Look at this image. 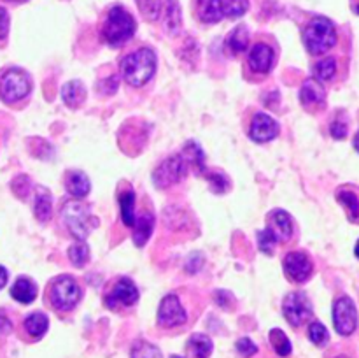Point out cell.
Instances as JSON below:
<instances>
[{"instance_id": "1f68e13d", "label": "cell", "mask_w": 359, "mask_h": 358, "mask_svg": "<svg viewBox=\"0 0 359 358\" xmlns=\"http://www.w3.org/2000/svg\"><path fill=\"white\" fill-rule=\"evenodd\" d=\"M314 74L319 81H332L337 74L335 58L319 60V62L314 65Z\"/></svg>"}, {"instance_id": "2e32d148", "label": "cell", "mask_w": 359, "mask_h": 358, "mask_svg": "<svg viewBox=\"0 0 359 358\" xmlns=\"http://www.w3.org/2000/svg\"><path fill=\"white\" fill-rule=\"evenodd\" d=\"M196 14L203 23H217L224 18V0H196Z\"/></svg>"}, {"instance_id": "6da1fadb", "label": "cell", "mask_w": 359, "mask_h": 358, "mask_svg": "<svg viewBox=\"0 0 359 358\" xmlns=\"http://www.w3.org/2000/svg\"><path fill=\"white\" fill-rule=\"evenodd\" d=\"M121 76L132 86H144L156 70V55L153 49L142 48L130 53L121 62Z\"/></svg>"}, {"instance_id": "f6af8a7d", "label": "cell", "mask_w": 359, "mask_h": 358, "mask_svg": "<svg viewBox=\"0 0 359 358\" xmlns=\"http://www.w3.org/2000/svg\"><path fill=\"white\" fill-rule=\"evenodd\" d=\"M354 147H356V151L359 153V130H358L356 137H354Z\"/></svg>"}, {"instance_id": "4316f807", "label": "cell", "mask_w": 359, "mask_h": 358, "mask_svg": "<svg viewBox=\"0 0 359 358\" xmlns=\"http://www.w3.org/2000/svg\"><path fill=\"white\" fill-rule=\"evenodd\" d=\"M182 157H184L186 161L195 168L196 174H203V172H207L205 154H203V151L200 150V146L196 142H188V146H186L184 151H182Z\"/></svg>"}, {"instance_id": "60d3db41", "label": "cell", "mask_w": 359, "mask_h": 358, "mask_svg": "<svg viewBox=\"0 0 359 358\" xmlns=\"http://www.w3.org/2000/svg\"><path fill=\"white\" fill-rule=\"evenodd\" d=\"M7 32H9V14L4 7H0V41L7 37Z\"/></svg>"}, {"instance_id": "7c38bea8", "label": "cell", "mask_w": 359, "mask_h": 358, "mask_svg": "<svg viewBox=\"0 0 359 358\" xmlns=\"http://www.w3.org/2000/svg\"><path fill=\"white\" fill-rule=\"evenodd\" d=\"M277 135H279V123L272 116L265 114V112H258L252 118L249 137L255 142H269V140L276 139Z\"/></svg>"}, {"instance_id": "d4e9b609", "label": "cell", "mask_w": 359, "mask_h": 358, "mask_svg": "<svg viewBox=\"0 0 359 358\" xmlns=\"http://www.w3.org/2000/svg\"><path fill=\"white\" fill-rule=\"evenodd\" d=\"M48 316L42 312H32L27 319H25V330L32 339H41L46 332H48Z\"/></svg>"}, {"instance_id": "9a60e30c", "label": "cell", "mask_w": 359, "mask_h": 358, "mask_svg": "<svg viewBox=\"0 0 359 358\" xmlns=\"http://www.w3.org/2000/svg\"><path fill=\"white\" fill-rule=\"evenodd\" d=\"M300 100L304 107L307 109H323L326 102V91L321 86V83L316 79H307L302 86L300 91Z\"/></svg>"}, {"instance_id": "ffe728a7", "label": "cell", "mask_w": 359, "mask_h": 358, "mask_svg": "<svg viewBox=\"0 0 359 358\" xmlns=\"http://www.w3.org/2000/svg\"><path fill=\"white\" fill-rule=\"evenodd\" d=\"M65 188L67 192H69L72 197H76V199H83V197H86L88 193H90L91 183L84 172L72 171L67 174Z\"/></svg>"}, {"instance_id": "8992f818", "label": "cell", "mask_w": 359, "mask_h": 358, "mask_svg": "<svg viewBox=\"0 0 359 358\" xmlns=\"http://www.w3.org/2000/svg\"><path fill=\"white\" fill-rule=\"evenodd\" d=\"M32 81L21 69H9L0 76V98L7 104L20 102L30 93Z\"/></svg>"}, {"instance_id": "44dd1931", "label": "cell", "mask_w": 359, "mask_h": 358, "mask_svg": "<svg viewBox=\"0 0 359 358\" xmlns=\"http://www.w3.org/2000/svg\"><path fill=\"white\" fill-rule=\"evenodd\" d=\"M11 297L21 304H30L37 297V286L30 277H18L16 283L11 288Z\"/></svg>"}, {"instance_id": "836d02e7", "label": "cell", "mask_w": 359, "mask_h": 358, "mask_svg": "<svg viewBox=\"0 0 359 358\" xmlns=\"http://www.w3.org/2000/svg\"><path fill=\"white\" fill-rule=\"evenodd\" d=\"M249 0H224V18H241L248 13Z\"/></svg>"}, {"instance_id": "d590c367", "label": "cell", "mask_w": 359, "mask_h": 358, "mask_svg": "<svg viewBox=\"0 0 359 358\" xmlns=\"http://www.w3.org/2000/svg\"><path fill=\"white\" fill-rule=\"evenodd\" d=\"M137 6H139L140 13L144 14V18L147 20H158L161 11V0H135Z\"/></svg>"}, {"instance_id": "bcb514c9", "label": "cell", "mask_w": 359, "mask_h": 358, "mask_svg": "<svg viewBox=\"0 0 359 358\" xmlns=\"http://www.w3.org/2000/svg\"><path fill=\"white\" fill-rule=\"evenodd\" d=\"M354 253H356V256H358V258H359V241H358L356 248H354Z\"/></svg>"}, {"instance_id": "4fadbf2b", "label": "cell", "mask_w": 359, "mask_h": 358, "mask_svg": "<svg viewBox=\"0 0 359 358\" xmlns=\"http://www.w3.org/2000/svg\"><path fill=\"white\" fill-rule=\"evenodd\" d=\"M137 300H139V290H137V286L128 277H123L112 288L105 304H107V307H116V304L133 305Z\"/></svg>"}, {"instance_id": "9c48e42d", "label": "cell", "mask_w": 359, "mask_h": 358, "mask_svg": "<svg viewBox=\"0 0 359 358\" xmlns=\"http://www.w3.org/2000/svg\"><path fill=\"white\" fill-rule=\"evenodd\" d=\"M333 323L340 336H351L358 326V311L353 298L340 297L333 304Z\"/></svg>"}, {"instance_id": "e0dca14e", "label": "cell", "mask_w": 359, "mask_h": 358, "mask_svg": "<svg viewBox=\"0 0 359 358\" xmlns=\"http://www.w3.org/2000/svg\"><path fill=\"white\" fill-rule=\"evenodd\" d=\"M270 225L272 230L276 232L279 242H287L293 235V221L291 216L283 209H276L270 213Z\"/></svg>"}, {"instance_id": "7a4b0ae2", "label": "cell", "mask_w": 359, "mask_h": 358, "mask_svg": "<svg viewBox=\"0 0 359 358\" xmlns=\"http://www.w3.org/2000/svg\"><path fill=\"white\" fill-rule=\"evenodd\" d=\"M62 220L77 241H84L98 225V220L91 214L90 206L81 202V200H69V202L63 204Z\"/></svg>"}, {"instance_id": "8fae6325", "label": "cell", "mask_w": 359, "mask_h": 358, "mask_svg": "<svg viewBox=\"0 0 359 358\" xmlns=\"http://www.w3.org/2000/svg\"><path fill=\"white\" fill-rule=\"evenodd\" d=\"M283 267L287 279L294 281V283H305L312 276L311 258L302 251L287 253L283 262Z\"/></svg>"}, {"instance_id": "74e56055", "label": "cell", "mask_w": 359, "mask_h": 358, "mask_svg": "<svg viewBox=\"0 0 359 358\" xmlns=\"http://www.w3.org/2000/svg\"><path fill=\"white\" fill-rule=\"evenodd\" d=\"M205 178H207V181L210 183V186H212L214 192H217V193L226 192L228 186H230L228 179L224 178L223 174H217V172H209V174H205Z\"/></svg>"}, {"instance_id": "484cf974", "label": "cell", "mask_w": 359, "mask_h": 358, "mask_svg": "<svg viewBox=\"0 0 359 358\" xmlns=\"http://www.w3.org/2000/svg\"><path fill=\"white\" fill-rule=\"evenodd\" d=\"M119 207H121V220L126 227H133L135 223V193L133 190H125L119 195Z\"/></svg>"}, {"instance_id": "277c9868", "label": "cell", "mask_w": 359, "mask_h": 358, "mask_svg": "<svg viewBox=\"0 0 359 358\" xmlns=\"http://www.w3.org/2000/svg\"><path fill=\"white\" fill-rule=\"evenodd\" d=\"M135 34V20L132 14L123 7L114 6L107 14V20L104 23V39L112 48H119Z\"/></svg>"}, {"instance_id": "f546056e", "label": "cell", "mask_w": 359, "mask_h": 358, "mask_svg": "<svg viewBox=\"0 0 359 358\" xmlns=\"http://www.w3.org/2000/svg\"><path fill=\"white\" fill-rule=\"evenodd\" d=\"M270 343H272L276 353L280 354V357H287V354L291 353V350H293V346H291L287 336L279 329L270 330Z\"/></svg>"}, {"instance_id": "52a82bcc", "label": "cell", "mask_w": 359, "mask_h": 358, "mask_svg": "<svg viewBox=\"0 0 359 358\" xmlns=\"http://www.w3.org/2000/svg\"><path fill=\"white\" fill-rule=\"evenodd\" d=\"M188 171V161L182 154H174V157L167 158L161 161L156 167L153 174V181L158 188H167V186L175 185V183L182 181Z\"/></svg>"}, {"instance_id": "8d00e7d4", "label": "cell", "mask_w": 359, "mask_h": 358, "mask_svg": "<svg viewBox=\"0 0 359 358\" xmlns=\"http://www.w3.org/2000/svg\"><path fill=\"white\" fill-rule=\"evenodd\" d=\"M309 337H311V340L316 346H325L330 340L328 330H326V326L319 321H314L309 326Z\"/></svg>"}, {"instance_id": "83f0119b", "label": "cell", "mask_w": 359, "mask_h": 358, "mask_svg": "<svg viewBox=\"0 0 359 358\" xmlns=\"http://www.w3.org/2000/svg\"><path fill=\"white\" fill-rule=\"evenodd\" d=\"M226 46L230 48V51L233 53V55H241V53H244L249 46L248 28H245L244 25H241V27H237L235 30H231V34L228 35L226 39Z\"/></svg>"}, {"instance_id": "f1b7e54d", "label": "cell", "mask_w": 359, "mask_h": 358, "mask_svg": "<svg viewBox=\"0 0 359 358\" xmlns=\"http://www.w3.org/2000/svg\"><path fill=\"white\" fill-rule=\"evenodd\" d=\"M165 28L170 34H177L181 28V9L175 0H168L167 2V14H165Z\"/></svg>"}, {"instance_id": "c3c4849f", "label": "cell", "mask_w": 359, "mask_h": 358, "mask_svg": "<svg viewBox=\"0 0 359 358\" xmlns=\"http://www.w3.org/2000/svg\"><path fill=\"white\" fill-rule=\"evenodd\" d=\"M170 358H182V357H177V354H174V357H170Z\"/></svg>"}, {"instance_id": "7dc6e473", "label": "cell", "mask_w": 359, "mask_h": 358, "mask_svg": "<svg viewBox=\"0 0 359 358\" xmlns=\"http://www.w3.org/2000/svg\"><path fill=\"white\" fill-rule=\"evenodd\" d=\"M7 2H25V0H7Z\"/></svg>"}, {"instance_id": "b9f144b4", "label": "cell", "mask_w": 359, "mask_h": 358, "mask_svg": "<svg viewBox=\"0 0 359 358\" xmlns=\"http://www.w3.org/2000/svg\"><path fill=\"white\" fill-rule=\"evenodd\" d=\"M11 321H9V318H6V314H2V312H0V332L2 333H9L11 332Z\"/></svg>"}, {"instance_id": "681fc988", "label": "cell", "mask_w": 359, "mask_h": 358, "mask_svg": "<svg viewBox=\"0 0 359 358\" xmlns=\"http://www.w3.org/2000/svg\"><path fill=\"white\" fill-rule=\"evenodd\" d=\"M337 358H347V357H344V354H342V357H337Z\"/></svg>"}, {"instance_id": "ba28073f", "label": "cell", "mask_w": 359, "mask_h": 358, "mask_svg": "<svg viewBox=\"0 0 359 358\" xmlns=\"http://www.w3.org/2000/svg\"><path fill=\"white\" fill-rule=\"evenodd\" d=\"M284 318L293 326H302L312 316V304L304 291H293L284 298Z\"/></svg>"}, {"instance_id": "4dcf8cb0", "label": "cell", "mask_w": 359, "mask_h": 358, "mask_svg": "<svg viewBox=\"0 0 359 358\" xmlns=\"http://www.w3.org/2000/svg\"><path fill=\"white\" fill-rule=\"evenodd\" d=\"M69 258L76 267L86 265L88 260H90V248H88L86 242L79 241V242H76V244L70 246Z\"/></svg>"}, {"instance_id": "3957f363", "label": "cell", "mask_w": 359, "mask_h": 358, "mask_svg": "<svg viewBox=\"0 0 359 358\" xmlns=\"http://www.w3.org/2000/svg\"><path fill=\"white\" fill-rule=\"evenodd\" d=\"M304 42L311 55H323L337 44V30L332 20L316 16L309 21L304 32Z\"/></svg>"}, {"instance_id": "d6986e66", "label": "cell", "mask_w": 359, "mask_h": 358, "mask_svg": "<svg viewBox=\"0 0 359 358\" xmlns=\"http://www.w3.org/2000/svg\"><path fill=\"white\" fill-rule=\"evenodd\" d=\"M154 228V216L147 211L139 214V218L133 223V242L137 246H144L147 241H149L151 234H153Z\"/></svg>"}, {"instance_id": "5b68a950", "label": "cell", "mask_w": 359, "mask_h": 358, "mask_svg": "<svg viewBox=\"0 0 359 358\" xmlns=\"http://www.w3.org/2000/svg\"><path fill=\"white\" fill-rule=\"evenodd\" d=\"M49 302L58 311H70L81 300V286L72 276H60L49 286Z\"/></svg>"}, {"instance_id": "603a6c76", "label": "cell", "mask_w": 359, "mask_h": 358, "mask_svg": "<svg viewBox=\"0 0 359 358\" xmlns=\"http://www.w3.org/2000/svg\"><path fill=\"white\" fill-rule=\"evenodd\" d=\"M62 98L69 107L76 109L86 98V90H84V84L81 81H70L65 86L62 88Z\"/></svg>"}, {"instance_id": "e575fe53", "label": "cell", "mask_w": 359, "mask_h": 358, "mask_svg": "<svg viewBox=\"0 0 359 358\" xmlns=\"http://www.w3.org/2000/svg\"><path fill=\"white\" fill-rule=\"evenodd\" d=\"M132 358H161L160 350L146 340H139L132 347Z\"/></svg>"}, {"instance_id": "ab89813d", "label": "cell", "mask_w": 359, "mask_h": 358, "mask_svg": "<svg viewBox=\"0 0 359 358\" xmlns=\"http://www.w3.org/2000/svg\"><path fill=\"white\" fill-rule=\"evenodd\" d=\"M330 130H332V135L335 137V139H344V137L347 135V123L344 121V119L337 118L335 121L332 123V126H330Z\"/></svg>"}, {"instance_id": "7402d4cb", "label": "cell", "mask_w": 359, "mask_h": 358, "mask_svg": "<svg viewBox=\"0 0 359 358\" xmlns=\"http://www.w3.org/2000/svg\"><path fill=\"white\" fill-rule=\"evenodd\" d=\"M34 211H35V218H37L41 223L49 221V218H51V214H53L51 193H49L46 188H42V186H39L37 193H35Z\"/></svg>"}, {"instance_id": "cb8c5ba5", "label": "cell", "mask_w": 359, "mask_h": 358, "mask_svg": "<svg viewBox=\"0 0 359 358\" xmlns=\"http://www.w3.org/2000/svg\"><path fill=\"white\" fill-rule=\"evenodd\" d=\"M212 351V340L203 333H193L188 340V357L189 358H209Z\"/></svg>"}, {"instance_id": "ee69618b", "label": "cell", "mask_w": 359, "mask_h": 358, "mask_svg": "<svg viewBox=\"0 0 359 358\" xmlns=\"http://www.w3.org/2000/svg\"><path fill=\"white\" fill-rule=\"evenodd\" d=\"M351 7L356 14H359V0H351Z\"/></svg>"}, {"instance_id": "d6a6232c", "label": "cell", "mask_w": 359, "mask_h": 358, "mask_svg": "<svg viewBox=\"0 0 359 358\" xmlns=\"http://www.w3.org/2000/svg\"><path fill=\"white\" fill-rule=\"evenodd\" d=\"M277 242H279V239H277L276 232L272 230V228H265V230L258 232V244H259V249H262L265 255H272L273 249H276Z\"/></svg>"}, {"instance_id": "f35d334b", "label": "cell", "mask_w": 359, "mask_h": 358, "mask_svg": "<svg viewBox=\"0 0 359 358\" xmlns=\"http://www.w3.org/2000/svg\"><path fill=\"white\" fill-rule=\"evenodd\" d=\"M237 351L242 354V357L249 358V357H252V354H256L258 346H256V344L252 343L249 337H242V339L237 340Z\"/></svg>"}, {"instance_id": "7bdbcfd3", "label": "cell", "mask_w": 359, "mask_h": 358, "mask_svg": "<svg viewBox=\"0 0 359 358\" xmlns=\"http://www.w3.org/2000/svg\"><path fill=\"white\" fill-rule=\"evenodd\" d=\"M6 283H7V270H6V267L0 265V290L6 286Z\"/></svg>"}, {"instance_id": "5bb4252c", "label": "cell", "mask_w": 359, "mask_h": 358, "mask_svg": "<svg viewBox=\"0 0 359 358\" xmlns=\"http://www.w3.org/2000/svg\"><path fill=\"white\" fill-rule=\"evenodd\" d=\"M273 58H276L273 49L269 44L258 42V44L252 46L251 53H249V65L255 72L269 74L273 67Z\"/></svg>"}, {"instance_id": "30bf717a", "label": "cell", "mask_w": 359, "mask_h": 358, "mask_svg": "<svg viewBox=\"0 0 359 358\" xmlns=\"http://www.w3.org/2000/svg\"><path fill=\"white\" fill-rule=\"evenodd\" d=\"M188 316H186L184 307L177 295L170 293L161 300L160 309H158V323L165 329H174V326L184 325Z\"/></svg>"}, {"instance_id": "ac0fdd59", "label": "cell", "mask_w": 359, "mask_h": 358, "mask_svg": "<svg viewBox=\"0 0 359 358\" xmlns=\"http://www.w3.org/2000/svg\"><path fill=\"white\" fill-rule=\"evenodd\" d=\"M337 200L346 207L349 220L359 223V190L353 186H344L337 192Z\"/></svg>"}]
</instances>
